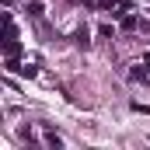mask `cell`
Masks as SVG:
<instances>
[{
    "instance_id": "cell-1",
    "label": "cell",
    "mask_w": 150,
    "mask_h": 150,
    "mask_svg": "<svg viewBox=\"0 0 150 150\" xmlns=\"http://www.w3.org/2000/svg\"><path fill=\"white\" fill-rule=\"evenodd\" d=\"M4 56H7V59H18V56H21V42H18V38H4Z\"/></svg>"
},
{
    "instance_id": "cell-3",
    "label": "cell",
    "mask_w": 150,
    "mask_h": 150,
    "mask_svg": "<svg viewBox=\"0 0 150 150\" xmlns=\"http://www.w3.org/2000/svg\"><path fill=\"white\" fill-rule=\"evenodd\" d=\"M45 143H49V147H56V150L63 147V140H59V136H52V133H49V136H45Z\"/></svg>"
},
{
    "instance_id": "cell-2",
    "label": "cell",
    "mask_w": 150,
    "mask_h": 150,
    "mask_svg": "<svg viewBox=\"0 0 150 150\" xmlns=\"http://www.w3.org/2000/svg\"><path fill=\"white\" fill-rule=\"evenodd\" d=\"M28 14H32V18L42 14V0H28Z\"/></svg>"
}]
</instances>
